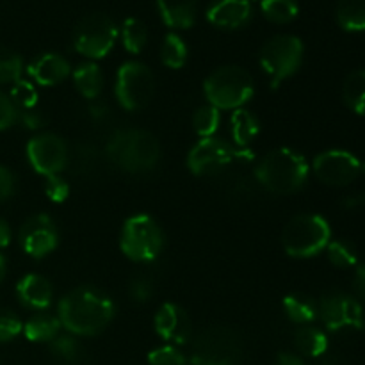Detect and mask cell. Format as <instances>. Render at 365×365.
<instances>
[{"instance_id": "obj_23", "label": "cell", "mask_w": 365, "mask_h": 365, "mask_svg": "<svg viewBox=\"0 0 365 365\" xmlns=\"http://www.w3.org/2000/svg\"><path fill=\"white\" fill-rule=\"evenodd\" d=\"M61 321L52 314L38 312L24 324V335L31 342H52L61 334Z\"/></svg>"}, {"instance_id": "obj_29", "label": "cell", "mask_w": 365, "mask_h": 365, "mask_svg": "<svg viewBox=\"0 0 365 365\" xmlns=\"http://www.w3.org/2000/svg\"><path fill=\"white\" fill-rule=\"evenodd\" d=\"M187 45L180 36L171 32L164 38L163 45H160V61H163L164 66L171 68V70H180L187 63Z\"/></svg>"}, {"instance_id": "obj_43", "label": "cell", "mask_w": 365, "mask_h": 365, "mask_svg": "<svg viewBox=\"0 0 365 365\" xmlns=\"http://www.w3.org/2000/svg\"><path fill=\"white\" fill-rule=\"evenodd\" d=\"M18 121H20L21 127L27 128V130H39V128L43 127V123H45L41 114L34 109L20 110V113H18Z\"/></svg>"}, {"instance_id": "obj_16", "label": "cell", "mask_w": 365, "mask_h": 365, "mask_svg": "<svg viewBox=\"0 0 365 365\" xmlns=\"http://www.w3.org/2000/svg\"><path fill=\"white\" fill-rule=\"evenodd\" d=\"M155 334L171 346H182L191 339L192 327L187 312L177 303H164L153 317Z\"/></svg>"}, {"instance_id": "obj_32", "label": "cell", "mask_w": 365, "mask_h": 365, "mask_svg": "<svg viewBox=\"0 0 365 365\" xmlns=\"http://www.w3.org/2000/svg\"><path fill=\"white\" fill-rule=\"evenodd\" d=\"M221 123V110L212 106H202L192 114V127L200 138H212Z\"/></svg>"}, {"instance_id": "obj_1", "label": "cell", "mask_w": 365, "mask_h": 365, "mask_svg": "<svg viewBox=\"0 0 365 365\" xmlns=\"http://www.w3.org/2000/svg\"><path fill=\"white\" fill-rule=\"evenodd\" d=\"M116 314V305L100 289L77 287L64 294L57 305L61 327L75 337H95L102 334Z\"/></svg>"}, {"instance_id": "obj_27", "label": "cell", "mask_w": 365, "mask_h": 365, "mask_svg": "<svg viewBox=\"0 0 365 365\" xmlns=\"http://www.w3.org/2000/svg\"><path fill=\"white\" fill-rule=\"evenodd\" d=\"M342 98L353 113L365 116V70H355L346 77Z\"/></svg>"}, {"instance_id": "obj_48", "label": "cell", "mask_w": 365, "mask_h": 365, "mask_svg": "<svg viewBox=\"0 0 365 365\" xmlns=\"http://www.w3.org/2000/svg\"><path fill=\"white\" fill-rule=\"evenodd\" d=\"M11 227L7 225L6 220H2L0 217V248H6V246H9L11 242Z\"/></svg>"}, {"instance_id": "obj_18", "label": "cell", "mask_w": 365, "mask_h": 365, "mask_svg": "<svg viewBox=\"0 0 365 365\" xmlns=\"http://www.w3.org/2000/svg\"><path fill=\"white\" fill-rule=\"evenodd\" d=\"M252 2L250 0H216L207 9V20L217 29L235 31L252 20Z\"/></svg>"}, {"instance_id": "obj_25", "label": "cell", "mask_w": 365, "mask_h": 365, "mask_svg": "<svg viewBox=\"0 0 365 365\" xmlns=\"http://www.w3.org/2000/svg\"><path fill=\"white\" fill-rule=\"evenodd\" d=\"M294 346L302 355L319 359L328 351V337L319 328L305 324L294 331Z\"/></svg>"}, {"instance_id": "obj_40", "label": "cell", "mask_w": 365, "mask_h": 365, "mask_svg": "<svg viewBox=\"0 0 365 365\" xmlns=\"http://www.w3.org/2000/svg\"><path fill=\"white\" fill-rule=\"evenodd\" d=\"M18 121V109L11 102L9 95L0 91V132L7 130Z\"/></svg>"}, {"instance_id": "obj_11", "label": "cell", "mask_w": 365, "mask_h": 365, "mask_svg": "<svg viewBox=\"0 0 365 365\" xmlns=\"http://www.w3.org/2000/svg\"><path fill=\"white\" fill-rule=\"evenodd\" d=\"M237 159L252 160L253 155L250 150H239L228 141H225V139L212 135V138L200 139L189 150L185 164H187V170L192 175L207 177V175L220 173Z\"/></svg>"}, {"instance_id": "obj_8", "label": "cell", "mask_w": 365, "mask_h": 365, "mask_svg": "<svg viewBox=\"0 0 365 365\" xmlns=\"http://www.w3.org/2000/svg\"><path fill=\"white\" fill-rule=\"evenodd\" d=\"M305 46L303 41L291 34L273 36L264 43L259 53V63L269 77L271 88L277 89L302 68Z\"/></svg>"}, {"instance_id": "obj_14", "label": "cell", "mask_w": 365, "mask_h": 365, "mask_svg": "<svg viewBox=\"0 0 365 365\" xmlns=\"http://www.w3.org/2000/svg\"><path fill=\"white\" fill-rule=\"evenodd\" d=\"M317 180L330 187H346L362 173V163L346 150H327L312 163Z\"/></svg>"}, {"instance_id": "obj_6", "label": "cell", "mask_w": 365, "mask_h": 365, "mask_svg": "<svg viewBox=\"0 0 365 365\" xmlns=\"http://www.w3.org/2000/svg\"><path fill=\"white\" fill-rule=\"evenodd\" d=\"M245 348L235 330L228 327H210L200 331L192 342L191 365H239Z\"/></svg>"}, {"instance_id": "obj_38", "label": "cell", "mask_w": 365, "mask_h": 365, "mask_svg": "<svg viewBox=\"0 0 365 365\" xmlns=\"http://www.w3.org/2000/svg\"><path fill=\"white\" fill-rule=\"evenodd\" d=\"M45 192L50 202L63 203L70 196V185L61 175H52L45 178Z\"/></svg>"}, {"instance_id": "obj_7", "label": "cell", "mask_w": 365, "mask_h": 365, "mask_svg": "<svg viewBox=\"0 0 365 365\" xmlns=\"http://www.w3.org/2000/svg\"><path fill=\"white\" fill-rule=\"evenodd\" d=\"M120 250L132 262H153L164 250L163 228L148 214L130 216L121 228Z\"/></svg>"}, {"instance_id": "obj_19", "label": "cell", "mask_w": 365, "mask_h": 365, "mask_svg": "<svg viewBox=\"0 0 365 365\" xmlns=\"http://www.w3.org/2000/svg\"><path fill=\"white\" fill-rule=\"evenodd\" d=\"M18 299L24 307L31 310H46L53 302V287L41 274H25L16 285Z\"/></svg>"}, {"instance_id": "obj_10", "label": "cell", "mask_w": 365, "mask_h": 365, "mask_svg": "<svg viewBox=\"0 0 365 365\" xmlns=\"http://www.w3.org/2000/svg\"><path fill=\"white\" fill-rule=\"evenodd\" d=\"M120 36L116 24L103 13H91L82 18L73 31V48L91 61L103 59L116 45Z\"/></svg>"}, {"instance_id": "obj_47", "label": "cell", "mask_w": 365, "mask_h": 365, "mask_svg": "<svg viewBox=\"0 0 365 365\" xmlns=\"http://www.w3.org/2000/svg\"><path fill=\"white\" fill-rule=\"evenodd\" d=\"M277 365H307L305 362H303L302 356L294 355V353H278L277 356Z\"/></svg>"}, {"instance_id": "obj_5", "label": "cell", "mask_w": 365, "mask_h": 365, "mask_svg": "<svg viewBox=\"0 0 365 365\" xmlns=\"http://www.w3.org/2000/svg\"><path fill=\"white\" fill-rule=\"evenodd\" d=\"M330 241V223L319 214H298L282 230V246L292 259L319 255Z\"/></svg>"}, {"instance_id": "obj_21", "label": "cell", "mask_w": 365, "mask_h": 365, "mask_svg": "<svg viewBox=\"0 0 365 365\" xmlns=\"http://www.w3.org/2000/svg\"><path fill=\"white\" fill-rule=\"evenodd\" d=\"M259 132L260 123L252 110L241 107V109H235L234 113H232L230 134L235 148L248 150V146L255 141Z\"/></svg>"}, {"instance_id": "obj_39", "label": "cell", "mask_w": 365, "mask_h": 365, "mask_svg": "<svg viewBox=\"0 0 365 365\" xmlns=\"http://www.w3.org/2000/svg\"><path fill=\"white\" fill-rule=\"evenodd\" d=\"M155 287H153L152 280L146 277H135L128 285V294H130L132 302L135 303H146L152 299Z\"/></svg>"}, {"instance_id": "obj_46", "label": "cell", "mask_w": 365, "mask_h": 365, "mask_svg": "<svg viewBox=\"0 0 365 365\" xmlns=\"http://www.w3.org/2000/svg\"><path fill=\"white\" fill-rule=\"evenodd\" d=\"M365 205V192H355V195H349L342 200V207L348 210L360 209Z\"/></svg>"}, {"instance_id": "obj_42", "label": "cell", "mask_w": 365, "mask_h": 365, "mask_svg": "<svg viewBox=\"0 0 365 365\" xmlns=\"http://www.w3.org/2000/svg\"><path fill=\"white\" fill-rule=\"evenodd\" d=\"M14 189H16L14 175L6 166H0V203L9 200L14 195Z\"/></svg>"}, {"instance_id": "obj_44", "label": "cell", "mask_w": 365, "mask_h": 365, "mask_svg": "<svg viewBox=\"0 0 365 365\" xmlns=\"http://www.w3.org/2000/svg\"><path fill=\"white\" fill-rule=\"evenodd\" d=\"M88 113H89V118H91L93 121H106V120H109V116H110L109 106H107L106 102H100L98 98L93 100L91 106H89V109H88Z\"/></svg>"}, {"instance_id": "obj_36", "label": "cell", "mask_w": 365, "mask_h": 365, "mask_svg": "<svg viewBox=\"0 0 365 365\" xmlns=\"http://www.w3.org/2000/svg\"><path fill=\"white\" fill-rule=\"evenodd\" d=\"M148 365H187V359L177 346H160L148 353Z\"/></svg>"}, {"instance_id": "obj_13", "label": "cell", "mask_w": 365, "mask_h": 365, "mask_svg": "<svg viewBox=\"0 0 365 365\" xmlns=\"http://www.w3.org/2000/svg\"><path fill=\"white\" fill-rule=\"evenodd\" d=\"M27 159L32 170L43 177L61 175L70 163V150L63 138L56 134H38L29 141Z\"/></svg>"}, {"instance_id": "obj_30", "label": "cell", "mask_w": 365, "mask_h": 365, "mask_svg": "<svg viewBox=\"0 0 365 365\" xmlns=\"http://www.w3.org/2000/svg\"><path fill=\"white\" fill-rule=\"evenodd\" d=\"M121 43L128 53H141L148 41V29L139 18H127L121 25Z\"/></svg>"}, {"instance_id": "obj_2", "label": "cell", "mask_w": 365, "mask_h": 365, "mask_svg": "<svg viewBox=\"0 0 365 365\" xmlns=\"http://www.w3.org/2000/svg\"><path fill=\"white\" fill-rule=\"evenodd\" d=\"M106 155L125 173H146L157 168L163 150L152 132L145 128H118L106 143Z\"/></svg>"}, {"instance_id": "obj_50", "label": "cell", "mask_w": 365, "mask_h": 365, "mask_svg": "<svg viewBox=\"0 0 365 365\" xmlns=\"http://www.w3.org/2000/svg\"><path fill=\"white\" fill-rule=\"evenodd\" d=\"M362 171H365V164H364V166H362Z\"/></svg>"}, {"instance_id": "obj_26", "label": "cell", "mask_w": 365, "mask_h": 365, "mask_svg": "<svg viewBox=\"0 0 365 365\" xmlns=\"http://www.w3.org/2000/svg\"><path fill=\"white\" fill-rule=\"evenodd\" d=\"M335 18L344 31H365V0H339Z\"/></svg>"}, {"instance_id": "obj_9", "label": "cell", "mask_w": 365, "mask_h": 365, "mask_svg": "<svg viewBox=\"0 0 365 365\" xmlns=\"http://www.w3.org/2000/svg\"><path fill=\"white\" fill-rule=\"evenodd\" d=\"M155 93L153 71L139 61H127L120 66L114 84V95L125 110H141L152 102Z\"/></svg>"}, {"instance_id": "obj_15", "label": "cell", "mask_w": 365, "mask_h": 365, "mask_svg": "<svg viewBox=\"0 0 365 365\" xmlns=\"http://www.w3.org/2000/svg\"><path fill=\"white\" fill-rule=\"evenodd\" d=\"M20 245L32 259L50 255L59 245V234L48 214H36L29 217L20 228Z\"/></svg>"}, {"instance_id": "obj_24", "label": "cell", "mask_w": 365, "mask_h": 365, "mask_svg": "<svg viewBox=\"0 0 365 365\" xmlns=\"http://www.w3.org/2000/svg\"><path fill=\"white\" fill-rule=\"evenodd\" d=\"M282 307L285 310V316L299 327H305L317 319V303L302 292H292L285 296Z\"/></svg>"}, {"instance_id": "obj_49", "label": "cell", "mask_w": 365, "mask_h": 365, "mask_svg": "<svg viewBox=\"0 0 365 365\" xmlns=\"http://www.w3.org/2000/svg\"><path fill=\"white\" fill-rule=\"evenodd\" d=\"M4 271H6V259L0 255V280H2V277H4Z\"/></svg>"}, {"instance_id": "obj_12", "label": "cell", "mask_w": 365, "mask_h": 365, "mask_svg": "<svg viewBox=\"0 0 365 365\" xmlns=\"http://www.w3.org/2000/svg\"><path fill=\"white\" fill-rule=\"evenodd\" d=\"M317 317L330 331H355L364 328L362 305L344 292H327L317 303Z\"/></svg>"}, {"instance_id": "obj_33", "label": "cell", "mask_w": 365, "mask_h": 365, "mask_svg": "<svg viewBox=\"0 0 365 365\" xmlns=\"http://www.w3.org/2000/svg\"><path fill=\"white\" fill-rule=\"evenodd\" d=\"M327 255L328 260L339 269H349V267H355L356 262H359L355 246L346 241V239H335V241L328 242Z\"/></svg>"}, {"instance_id": "obj_28", "label": "cell", "mask_w": 365, "mask_h": 365, "mask_svg": "<svg viewBox=\"0 0 365 365\" xmlns=\"http://www.w3.org/2000/svg\"><path fill=\"white\" fill-rule=\"evenodd\" d=\"M50 353L53 359L59 360L64 365H77L84 359V348L81 342L77 341L75 335H57L52 342H50Z\"/></svg>"}, {"instance_id": "obj_31", "label": "cell", "mask_w": 365, "mask_h": 365, "mask_svg": "<svg viewBox=\"0 0 365 365\" xmlns=\"http://www.w3.org/2000/svg\"><path fill=\"white\" fill-rule=\"evenodd\" d=\"M260 9L273 24H289L299 13L296 0H260Z\"/></svg>"}, {"instance_id": "obj_41", "label": "cell", "mask_w": 365, "mask_h": 365, "mask_svg": "<svg viewBox=\"0 0 365 365\" xmlns=\"http://www.w3.org/2000/svg\"><path fill=\"white\" fill-rule=\"evenodd\" d=\"M98 153L93 146L89 145H81L77 146V152H75V160H77V170L81 171H88L89 168L95 166V163L98 160Z\"/></svg>"}, {"instance_id": "obj_45", "label": "cell", "mask_w": 365, "mask_h": 365, "mask_svg": "<svg viewBox=\"0 0 365 365\" xmlns=\"http://www.w3.org/2000/svg\"><path fill=\"white\" fill-rule=\"evenodd\" d=\"M353 287H355L356 296L365 303V266H359L353 277Z\"/></svg>"}, {"instance_id": "obj_22", "label": "cell", "mask_w": 365, "mask_h": 365, "mask_svg": "<svg viewBox=\"0 0 365 365\" xmlns=\"http://www.w3.org/2000/svg\"><path fill=\"white\" fill-rule=\"evenodd\" d=\"M73 82L77 91L81 93L84 98L96 100L103 89V75L102 70L96 63L88 61V63L78 64L73 70Z\"/></svg>"}, {"instance_id": "obj_4", "label": "cell", "mask_w": 365, "mask_h": 365, "mask_svg": "<svg viewBox=\"0 0 365 365\" xmlns=\"http://www.w3.org/2000/svg\"><path fill=\"white\" fill-rule=\"evenodd\" d=\"M203 93L209 106L220 110H235L245 107L255 95V82L248 70L227 64L214 70L203 82Z\"/></svg>"}, {"instance_id": "obj_3", "label": "cell", "mask_w": 365, "mask_h": 365, "mask_svg": "<svg viewBox=\"0 0 365 365\" xmlns=\"http://www.w3.org/2000/svg\"><path fill=\"white\" fill-rule=\"evenodd\" d=\"M310 166L305 157L292 148H274L255 166V180L271 195L289 196L303 189Z\"/></svg>"}, {"instance_id": "obj_34", "label": "cell", "mask_w": 365, "mask_h": 365, "mask_svg": "<svg viewBox=\"0 0 365 365\" xmlns=\"http://www.w3.org/2000/svg\"><path fill=\"white\" fill-rule=\"evenodd\" d=\"M24 73V61L11 48L0 46V84H14Z\"/></svg>"}, {"instance_id": "obj_37", "label": "cell", "mask_w": 365, "mask_h": 365, "mask_svg": "<svg viewBox=\"0 0 365 365\" xmlns=\"http://www.w3.org/2000/svg\"><path fill=\"white\" fill-rule=\"evenodd\" d=\"M21 331H24V323L20 321V317L14 316L13 312L2 310L0 312V342L13 341Z\"/></svg>"}, {"instance_id": "obj_20", "label": "cell", "mask_w": 365, "mask_h": 365, "mask_svg": "<svg viewBox=\"0 0 365 365\" xmlns=\"http://www.w3.org/2000/svg\"><path fill=\"white\" fill-rule=\"evenodd\" d=\"M159 14L171 29H191L196 21L198 0H157Z\"/></svg>"}, {"instance_id": "obj_35", "label": "cell", "mask_w": 365, "mask_h": 365, "mask_svg": "<svg viewBox=\"0 0 365 365\" xmlns=\"http://www.w3.org/2000/svg\"><path fill=\"white\" fill-rule=\"evenodd\" d=\"M9 98L11 102L14 103V107L18 109V113H20V110L34 109V107L38 106L39 96H38V89H36V86L32 84L31 81H24V78H20V81L14 82L13 88H11Z\"/></svg>"}, {"instance_id": "obj_17", "label": "cell", "mask_w": 365, "mask_h": 365, "mask_svg": "<svg viewBox=\"0 0 365 365\" xmlns=\"http://www.w3.org/2000/svg\"><path fill=\"white\" fill-rule=\"evenodd\" d=\"M27 73L41 88H52L66 81L71 73V66L66 57L56 52H46L36 57L27 66Z\"/></svg>"}]
</instances>
